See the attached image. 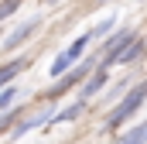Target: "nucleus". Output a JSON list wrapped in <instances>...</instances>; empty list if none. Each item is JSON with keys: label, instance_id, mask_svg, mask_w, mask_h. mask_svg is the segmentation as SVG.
<instances>
[{"label": "nucleus", "instance_id": "obj_14", "mask_svg": "<svg viewBox=\"0 0 147 144\" xmlns=\"http://www.w3.org/2000/svg\"><path fill=\"white\" fill-rule=\"evenodd\" d=\"M113 28H116V17H106V21H99V24L89 31V38H103V35H110Z\"/></svg>", "mask_w": 147, "mask_h": 144}, {"label": "nucleus", "instance_id": "obj_13", "mask_svg": "<svg viewBox=\"0 0 147 144\" xmlns=\"http://www.w3.org/2000/svg\"><path fill=\"white\" fill-rule=\"evenodd\" d=\"M17 117H21L17 110H3L0 113V134H10V127L17 124Z\"/></svg>", "mask_w": 147, "mask_h": 144}, {"label": "nucleus", "instance_id": "obj_16", "mask_svg": "<svg viewBox=\"0 0 147 144\" xmlns=\"http://www.w3.org/2000/svg\"><path fill=\"white\" fill-rule=\"evenodd\" d=\"M48 3H58V0H48Z\"/></svg>", "mask_w": 147, "mask_h": 144}, {"label": "nucleus", "instance_id": "obj_5", "mask_svg": "<svg viewBox=\"0 0 147 144\" xmlns=\"http://www.w3.org/2000/svg\"><path fill=\"white\" fill-rule=\"evenodd\" d=\"M51 113H55V110L48 107V110H41V113H34V117H28V120H21L17 127H10V134H7V137H10V141H21L24 134H31V130L45 127V124H51Z\"/></svg>", "mask_w": 147, "mask_h": 144}, {"label": "nucleus", "instance_id": "obj_1", "mask_svg": "<svg viewBox=\"0 0 147 144\" xmlns=\"http://www.w3.org/2000/svg\"><path fill=\"white\" fill-rule=\"evenodd\" d=\"M144 100H147V82H137L134 89H127V96H120L116 107L106 113V130H120L137 110L144 107Z\"/></svg>", "mask_w": 147, "mask_h": 144}, {"label": "nucleus", "instance_id": "obj_11", "mask_svg": "<svg viewBox=\"0 0 147 144\" xmlns=\"http://www.w3.org/2000/svg\"><path fill=\"white\" fill-rule=\"evenodd\" d=\"M116 144H147V120H140L137 127H130Z\"/></svg>", "mask_w": 147, "mask_h": 144}, {"label": "nucleus", "instance_id": "obj_4", "mask_svg": "<svg viewBox=\"0 0 147 144\" xmlns=\"http://www.w3.org/2000/svg\"><path fill=\"white\" fill-rule=\"evenodd\" d=\"M38 28H41V14H34V17H28V21H21V24H17V28H14L10 35L3 38V52H14V48H21V45H24L28 38L34 35Z\"/></svg>", "mask_w": 147, "mask_h": 144}, {"label": "nucleus", "instance_id": "obj_6", "mask_svg": "<svg viewBox=\"0 0 147 144\" xmlns=\"http://www.w3.org/2000/svg\"><path fill=\"white\" fill-rule=\"evenodd\" d=\"M106 79H110V72H106V69H99V65H96V69L89 72L86 79H82V89H79V100L86 103L89 96H96V93H99V89L106 86Z\"/></svg>", "mask_w": 147, "mask_h": 144}, {"label": "nucleus", "instance_id": "obj_12", "mask_svg": "<svg viewBox=\"0 0 147 144\" xmlns=\"http://www.w3.org/2000/svg\"><path fill=\"white\" fill-rule=\"evenodd\" d=\"M17 96H21V93H17V86H3V89H0V113L14 107V100H17Z\"/></svg>", "mask_w": 147, "mask_h": 144}, {"label": "nucleus", "instance_id": "obj_7", "mask_svg": "<svg viewBox=\"0 0 147 144\" xmlns=\"http://www.w3.org/2000/svg\"><path fill=\"white\" fill-rule=\"evenodd\" d=\"M144 52H147V41H144V38H134V41H130V45H127V48L120 52L116 65H134V62H137V58H140Z\"/></svg>", "mask_w": 147, "mask_h": 144}, {"label": "nucleus", "instance_id": "obj_8", "mask_svg": "<svg viewBox=\"0 0 147 144\" xmlns=\"http://www.w3.org/2000/svg\"><path fill=\"white\" fill-rule=\"evenodd\" d=\"M24 69H28V58H24V55H17L14 62H3V65H0V89L10 86V79H14L17 72H24Z\"/></svg>", "mask_w": 147, "mask_h": 144}, {"label": "nucleus", "instance_id": "obj_17", "mask_svg": "<svg viewBox=\"0 0 147 144\" xmlns=\"http://www.w3.org/2000/svg\"><path fill=\"white\" fill-rule=\"evenodd\" d=\"M99 3H110V0H99Z\"/></svg>", "mask_w": 147, "mask_h": 144}, {"label": "nucleus", "instance_id": "obj_10", "mask_svg": "<svg viewBox=\"0 0 147 144\" xmlns=\"http://www.w3.org/2000/svg\"><path fill=\"white\" fill-rule=\"evenodd\" d=\"M89 41H92V38H89V31H86V35H79V38H75V41H72V45L65 48V55L72 58L75 65L82 62V55H86V48H89Z\"/></svg>", "mask_w": 147, "mask_h": 144}, {"label": "nucleus", "instance_id": "obj_2", "mask_svg": "<svg viewBox=\"0 0 147 144\" xmlns=\"http://www.w3.org/2000/svg\"><path fill=\"white\" fill-rule=\"evenodd\" d=\"M92 65H96L92 58H82V62H79V65H75L72 72H65L62 79H55V86H51V89L45 93V100H48V103H55V100H62V96H65L69 89H75V86H79V82H82V79H86V75L92 72Z\"/></svg>", "mask_w": 147, "mask_h": 144}, {"label": "nucleus", "instance_id": "obj_18", "mask_svg": "<svg viewBox=\"0 0 147 144\" xmlns=\"http://www.w3.org/2000/svg\"><path fill=\"white\" fill-rule=\"evenodd\" d=\"M140 3H144V0H140Z\"/></svg>", "mask_w": 147, "mask_h": 144}, {"label": "nucleus", "instance_id": "obj_3", "mask_svg": "<svg viewBox=\"0 0 147 144\" xmlns=\"http://www.w3.org/2000/svg\"><path fill=\"white\" fill-rule=\"evenodd\" d=\"M134 31L130 28H123V31H113L110 41H103V62H99V69H110V65H116V58H120V52L134 41Z\"/></svg>", "mask_w": 147, "mask_h": 144}, {"label": "nucleus", "instance_id": "obj_15", "mask_svg": "<svg viewBox=\"0 0 147 144\" xmlns=\"http://www.w3.org/2000/svg\"><path fill=\"white\" fill-rule=\"evenodd\" d=\"M17 7H21V0H0V24H3L10 14H17Z\"/></svg>", "mask_w": 147, "mask_h": 144}, {"label": "nucleus", "instance_id": "obj_9", "mask_svg": "<svg viewBox=\"0 0 147 144\" xmlns=\"http://www.w3.org/2000/svg\"><path fill=\"white\" fill-rule=\"evenodd\" d=\"M82 110H86V103L79 100V103H72V107L58 110V113H51V124H72V120H79L82 117Z\"/></svg>", "mask_w": 147, "mask_h": 144}]
</instances>
